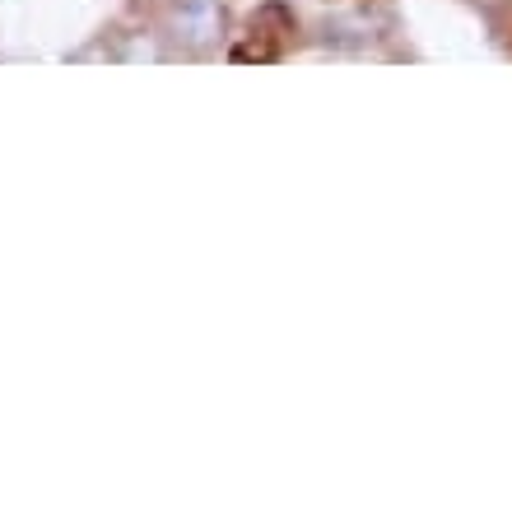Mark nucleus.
<instances>
[{
    "label": "nucleus",
    "instance_id": "f257e3e1",
    "mask_svg": "<svg viewBox=\"0 0 512 507\" xmlns=\"http://www.w3.org/2000/svg\"><path fill=\"white\" fill-rule=\"evenodd\" d=\"M224 28H229V14L219 0H177L168 10V38L182 47V52H210L224 42Z\"/></svg>",
    "mask_w": 512,
    "mask_h": 507
},
{
    "label": "nucleus",
    "instance_id": "f03ea898",
    "mask_svg": "<svg viewBox=\"0 0 512 507\" xmlns=\"http://www.w3.org/2000/svg\"><path fill=\"white\" fill-rule=\"evenodd\" d=\"M126 56V61H159V47H154V42H135V47H131V52H122Z\"/></svg>",
    "mask_w": 512,
    "mask_h": 507
}]
</instances>
